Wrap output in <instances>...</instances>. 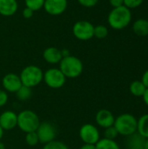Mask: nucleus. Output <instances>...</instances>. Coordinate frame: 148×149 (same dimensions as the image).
I'll return each mask as SVG.
<instances>
[{
	"mask_svg": "<svg viewBox=\"0 0 148 149\" xmlns=\"http://www.w3.org/2000/svg\"><path fill=\"white\" fill-rule=\"evenodd\" d=\"M108 24L114 30H122L128 26L132 20L131 10L125 5L113 8L108 14Z\"/></svg>",
	"mask_w": 148,
	"mask_h": 149,
	"instance_id": "f257e3e1",
	"label": "nucleus"
},
{
	"mask_svg": "<svg viewBox=\"0 0 148 149\" xmlns=\"http://www.w3.org/2000/svg\"><path fill=\"white\" fill-rule=\"evenodd\" d=\"M137 118L131 113H121L115 118L113 127L119 133V135L125 137L130 136L137 132Z\"/></svg>",
	"mask_w": 148,
	"mask_h": 149,
	"instance_id": "f03ea898",
	"label": "nucleus"
},
{
	"mask_svg": "<svg viewBox=\"0 0 148 149\" xmlns=\"http://www.w3.org/2000/svg\"><path fill=\"white\" fill-rule=\"evenodd\" d=\"M59 70L66 79H76L82 74L84 65L79 58L70 55L61 59L59 62Z\"/></svg>",
	"mask_w": 148,
	"mask_h": 149,
	"instance_id": "7ed1b4c3",
	"label": "nucleus"
},
{
	"mask_svg": "<svg viewBox=\"0 0 148 149\" xmlns=\"http://www.w3.org/2000/svg\"><path fill=\"white\" fill-rule=\"evenodd\" d=\"M19 77L23 86L32 89L43 81L44 72L38 65H30L21 71Z\"/></svg>",
	"mask_w": 148,
	"mask_h": 149,
	"instance_id": "20e7f679",
	"label": "nucleus"
},
{
	"mask_svg": "<svg viewBox=\"0 0 148 149\" xmlns=\"http://www.w3.org/2000/svg\"><path fill=\"white\" fill-rule=\"evenodd\" d=\"M40 124L38 115L31 110H23L17 113V127L24 134L36 132Z\"/></svg>",
	"mask_w": 148,
	"mask_h": 149,
	"instance_id": "39448f33",
	"label": "nucleus"
},
{
	"mask_svg": "<svg viewBox=\"0 0 148 149\" xmlns=\"http://www.w3.org/2000/svg\"><path fill=\"white\" fill-rule=\"evenodd\" d=\"M43 81L45 85L51 89L62 88L65 82L66 78L59 70V68H50L44 72Z\"/></svg>",
	"mask_w": 148,
	"mask_h": 149,
	"instance_id": "423d86ee",
	"label": "nucleus"
},
{
	"mask_svg": "<svg viewBox=\"0 0 148 149\" xmlns=\"http://www.w3.org/2000/svg\"><path fill=\"white\" fill-rule=\"evenodd\" d=\"M94 25L86 20H80L74 24L72 33L76 38L82 41H86L93 38Z\"/></svg>",
	"mask_w": 148,
	"mask_h": 149,
	"instance_id": "0eeeda50",
	"label": "nucleus"
},
{
	"mask_svg": "<svg viewBox=\"0 0 148 149\" xmlns=\"http://www.w3.org/2000/svg\"><path fill=\"white\" fill-rule=\"evenodd\" d=\"M36 133L38 134L39 143L43 145L55 141L57 136V129L55 126L49 121L40 122Z\"/></svg>",
	"mask_w": 148,
	"mask_h": 149,
	"instance_id": "6e6552de",
	"label": "nucleus"
},
{
	"mask_svg": "<svg viewBox=\"0 0 148 149\" xmlns=\"http://www.w3.org/2000/svg\"><path fill=\"white\" fill-rule=\"evenodd\" d=\"M79 135L83 143L95 145L100 140V133L99 128L91 123H86L81 126L79 131Z\"/></svg>",
	"mask_w": 148,
	"mask_h": 149,
	"instance_id": "1a4fd4ad",
	"label": "nucleus"
},
{
	"mask_svg": "<svg viewBox=\"0 0 148 149\" xmlns=\"http://www.w3.org/2000/svg\"><path fill=\"white\" fill-rule=\"evenodd\" d=\"M2 86L3 87V90L7 93H16V92L23 86L19 75L9 72L5 74L2 79Z\"/></svg>",
	"mask_w": 148,
	"mask_h": 149,
	"instance_id": "9d476101",
	"label": "nucleus"
},
{
	"mask_svg": "<svg viewBox=\"0 0 148 149\" xmlns=\"http://www.w3.org/2000/svg\"><path fill=\"white\" fill-rule=\"evenodd\" d=\"M67 0H44V9L51 16H59L67 9Z\"/></svg>",
	"mask_w": 148,
	"mask_h": 149,
	"instance_id": "9b49d317",
	"label": "nucleus"
},
{
	"mask_svg": "<svg viewBox=\"0 0 148 149\" xmlns=\"http://www.w3.org/2000/svg\"><path fill=\"white\" fill-rule=\"evenodd\" d=\"M17 126V113L11 110H6L0 114V127L3 131H11Z\"/></svg>",
	"mask_w": 148,
	"mask_h": 149,
	"instance_id": "f8f14e48",
	"label": "nucleus"
},
{
	"mask_svg": "<svg viewBox=\"0 0 148 149\" xmlns=\"http://www.w3.org/2000/svg\"><path fill=\"white\" fill-rule=\"evenodd\" d=\"M115 120V117L113 113L108 109H100L97 112L95 115V122L96 124L104 129L113 126Z\"/></svg>",
	"mask_w": 148,
	"mask_h": 149,
	"instance_id": "ddd939ff",
	"label": "nucleus"
},
{
	"mask_svg": "<svg viewBox=\"0 0 148 149\" xmlns=\"http://www.w3.org/2000/svg\"><path fill=\"white\" fill-rule=\"evenodd\" d=\"M43 58L46 63L51 65L59 64V62L63 58L61 54V50L53 46L48 47L43 52Z\"/></svg>",
	"mask_w": 148,
	"mask_h": 149,
	"instance_id": "4468645a",
	"label": "nucleus"
},
{
	"mask_svg": "<svg viewBox=\"0 0 148 149\" xmlns=\"http://www.w3.org/2000/svg\"><path fill=\"white\" fill-rule=\"evenodd\" d=\"M18 9L17 0H0V15L3 17L13 16Z\"/></svg>",
	"mask_w": 148,
	"mask_h": 149,
	"instance_id": "2eb2a0df",
	"label": "nucleus"
},
{
	"mask_svg": "<svg viewBox=\"0 0 148 149\" xmlns=\"http://www.w3.org/2000/svg\"><path fill=\"white\" fill-rule=\"evenodd\" d=\"M146 139L140 135L137 132L126 137V146L127 149H144Z\"/></svg>",
	"mask_w": 148,
	"mask_h": 149,
	"instance_id": "dca6fc26",
	"label": "nucleus"
},
{
	"mask_svg": "<svg viewBox=\"0 0 148 149\" xmlns=\"http://www.w3.org/2000/svg\"><path fill=\"white\" fill-rule=\"evenodd\" d=\"M133 32L140 37L148 36V20L145 18L137 19L133 24Z\"/></svg>",
	"mask_w": 148,
	"mask_h": 149,
	"instance_id": "f3484780",
	"label": "nucleus"
},
{
	"mask_svg": "<svg viewBox=\"0 0 148 149\" xmlns=\"http://www.w3.org/2000/svg\"><path fill=\"white\" fill-rule=\"evenodd\" d=\"M137 133L143 138L148 139V113L143 114L138 120Z\"/></svg>",
	"mask_w": 148,
	"mask_h": 149,
	"instance_id": "a211bd4d",
	"label": "nucleus"
},
{
	"mask_svg": "<svg viewBox=\"0 0 148 149\" xmlns=\"http://www.w3.org/2000/svg\"><path fill=\"white\" fill-rule=\"evenodd\" d=\"M130 93L135 97H142L147 90V87L141 82V80H134L130 84Z\"/></svg>",
	"mask_w": 148,
	"mask_h": 149,
	"instance_id": "6ab92c4d",
	"label": "nucleus"
},
{
	"mask_svg": "<svg viewBox=\"0 0 148 149\" xmlns=\"http://www.w3.org/2000/svg\"><path fill=\"white\" fill-rule=\"evenodd\" d=\"M96 149H120V145L115 140H108L106 138L100 139L96 144Z\"/></svg>",
	"mask_w": 148,
	"mask_h": 149,
	"instance_id": "aec40b11",
	"label": "nucleus"
},
{
	"mask_svg": "<svg viewBox=\"0 0 148 149\" xmlns=\"http://www.w3.org/2000/svg\"><path fill=\"white\" fill-rule=\"evenodd\" d=\"M31 96H32V89L24 86H22L16 92V97L20 101H27L31 98Z\"/></svg>",
	"mask_w": 148,
	"mask_h": 149,
	"instance_id": "412c9836",
	"label": "nucleus"
},
{
	"mask_svg": "<svg viewBox=\"0 0 148 149\" xmlns=\"http://www.w3.org/2000/svg\"><path fill=\"white\" fill-rule=\"evenodd\" d=\"M108 35V29L106 26L103 24H99L97 26H94V31H93V37L102 39L106 38Z\"/></svg>",
	"mask_w": 148,
	"mask_h": 149,
	"instance_id": "4be33fe9",
	"label": "nucleus"
},
{
	"mask_svg": "<svg viewBox=\"0 0 148 149\" xmlns=\"http://www.w3.org/2000/svg\"><path fill=\"white\" fill-rule=\"evenodd\" d=\"M25 7L31 9L34 11L39 10L44 7V0H24Z\"/></svg>",
	"mask_w": 148,
	"mask_h": 149,
	"instance_id": "5701e85b",
	"label": "nucleus"
},
{
	"mask_svg": "<svg viewBox=\"0 0 148 149\" xmlns=\"http://www.w3.org/2000/svg\"><path fill=\"white\" fill-rule=\"evenodd\" d=\"M24 141H25V143L30 147H35L39 143L38 137V134H37L36 132H31V133L25 134Z\"/></svg>",
	"mask_w": 148,
	"mask_h": 149,
	"instance_id": "b1692460",
	"label": "nucleus"
},
{
	"mask_svg": "<svg viewBox=\"0 0 148 149\" xmlns=\"http://www.w3.org/2000/svg\"><path fill=\"white\" fill-rule=\"evenodd\" d=\"M43 149H70L69 147L63 141H52L45 145H44Z\"/></svg>",
	"mask_w": 148,
	"mask_h": 149,
	"instance_id": "393cba45",
	"label": "nucleus"
},
{
	"mask_svg": "<svg viewBox=\"0 0 148 149\" xmlns=\"http://www.w3.org/2000/svg\"><path fill=\"white\" fill-rule=\"evenodd\" d=\"M118 135L119 133L113 126L106 128L104 131V138L108 140H115L118 137Z\"/></svg>",
	"mask_w": 148,
	"mask_h": 149,
	"instance_id": "a878e982",
	"label": "nucleus"
},
{
	"mask_svg": "<svg viewBox=\"0 0 148 149\" xmlns=\"http://www.w3.org/2000/svg\"><path fill=\"white\" fill-rule=\"evenodd\" d=\"M144 0H124V5L128 9H135L142 4Z\"/></svg>",
	"mask_w": 148,
	"mask_h": 149,
	"instance_id": "bb28decb",
	"label": "nucleus"
},
{
	"mask_svg": "<svg viewBox=\"0 0 148 149\" xmlns=\"http://www.w3.org/2000/svg\"><path fill=\"white\" fill-rule=\"evenodd\" d=\"M9 100V95L6 91L3 89H0V107H4Z\"/></svg>",
	"mask_w": 148,
	"mask_h": 149,
	"instance_id": "cd10ccee",
	"label": "nucleus"
},
{
	"mask_svg": "<svg viewBox=\"0 0 148 149\" xmlns=\"http://www.w3.org/2000/svg\"><path fill=\"white\" fill-rule=\"evenodd\" d=\"M82 6H85L86 8H91V7H93L95 6L99 0H77Z\"/></svg>",
	"mask_w": 148,
	"mask_h": 149,
	"instance_id": "c85d7f7f",
	"label": "nucleus"
},
{
	"mask_svg": "<svg viewBox=\"0 0 148 149\" xmlns=\"http://www.w3.org/2000/svg\"><path fill=\"white\" fill-rule=\"evenodd\" d=\"M33 15H34V10H32L31 9H30V8H28V7H25V8L23 10V16H24V18L29 19V18L32 17Z\"/></svg>",
	"mask_w": 148,
	"mask_h": 149,
	"instance_id": "c756f323",
	"label": "nucleus"
},
{
	"mask_svg": "<svg viewBox=\"0 0 148 149\" xmlns=\"http://www.w3.org/2000/svg\"><path fill=\"white\" fill-rule=\"evenodd\" d=\"M109 3L113 6V8H116V7L124 5V0H109Z\"/></svg>",
	"mask_w": 148,
	"mask_h": 149,
	"instance_id": "7c9ffc66",
	"label": "nucleus"
},
{
	"mask_svg": "<svg viewBox=\"0 0 148 149\" xmlns=\"http://www.w3.org/2000/svg\"><path fill=\"white\" fill-rule=\"evenodd\" d=\"M141 82L144 84V86L148 88V70H147L143 75H142V78H141Z\"/></svg>",
	"mask_w": 148,
	"mask_h": 149,
	"instance_id": "2f4dec72",
	"label": "nucleus"
},
{
	"mask_svg": "<svg viewBox=\"0 0 148 149\" xmlns=\"http://www.w3.org/2000/svg\"><path fill=\"white\" fill-rule=\"evenodd\" d=\"M79 149H96L95 145L93 144H86V143H84Z\"/></svg>",
	"mask_w": 148,
	"mask_h": 149,
	"instance_id": "473e14b6",
	"label": "nucleus"
},
{
	"mask_svg": "<svg viewBox=\"0 0 148 149\" xmlns=\"http://www.w3.org/2000/svg\"><path fill=\"white\" fill-rule=\"evenodd\" d=\"M61 54H62V57L63 58H65V57H68L71 55V52L68 49H64V50H61Z\"/></svg>",
	"mask_w": 148,
	"mask_h": 149,
	"instance_id": "72a5a7b5",
	"label": "nucleus"
},
{
	"mask_svg": "<svg viewBox=\"0 0 148 149\" xmlns=\"http://www.w3.org/2000/svg\"><path fill=\"white\" fill-rule=\"evenodd\" d=\"M142 98H143V101H144V103L147 105L148 107V88H147V90H146V92H145V93H144V95L142 96Z\"/></svg>",
	"mask_w": 148,
	"mask_h": 149,
	"instance_id": "f704fd0d",
	"label": "nucleus"
},
{
	"mask_svg": "<svg viewBox=\"0 0 148 149\" xmlns=\"http://www.w3.org/2000/svg\"><path fill=\"white\" fill-rule=\"evenodd\" d=\"M3 134H4V131L2 129V127H0V141H2L3 137Z\"/></svg>",
	"mask_w": 148,
	"mask_h": 149,
	"instance_id": "c9c22d12",
	"label": "nucleus"
},
{
	"mask_svg": "<svg viewBox=\"0 0 148 149\" xmlns=\"http://www.w3.org/2000/svg\"><path fill=\"white\" fill-rule=\"evenodd\" d=\"M0 149H5V145L3 142H2V141H0Z\"/></svg>",
	"mask_w": 148,
	"mask_h": 149,
	"instance_id": "e433bc0d",
	"label": "nucleus"
},
{
	"mask_svg": "<svg viewBox=\"0 0 148 149\" xmlns=\"http://www.w3.org/2000/svg\"><path fill=\"white\" fill-rule=\"evenodd\" d=\"M144 149H148V139H146V141H145V146H144Z\"/></svg>",
	"mask_w": 148,
	"mask_h": 149,
	"instance_id": "4c0bfd02",
	"label": "nucleus"
}]
</instances>
